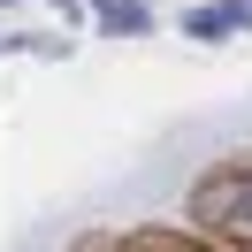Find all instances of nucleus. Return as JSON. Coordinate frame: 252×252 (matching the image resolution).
I'll list each match as a JSON object with an SVG mask.
<instances>
[{
    "label": "nucleus",
    "instance_id": "f257e3e1",
    "mask_svg": "<svg viewBox=\"0 0 252 252\" xmlns=\"http://www.w3.org/2000/svg\"><path fill=\"white\" fill-rule=\"evenodd\" d=\"M191 229L229 245V252H252V153L221 160L191 184Z\"/></svg>",
    "mask_w": 252,
    "mask_h": 252
},
{
    "label": "nucleus",
    "instance_id": "f03ea898",
    "mask_svg": "<svg viewBox=\"0 0 252 252\" xmlns=\"http://www.w3.org/2000/svg\"><path fill=\"white\" fill-rule=\"evenodd\" d=\"M115 252H229V245H214V237H199V229H176V221H145V229L115 237Z\"/></svg>",
    "mask_w": 252,
    "mask_h": 252
},
{
    "label": "nucleus",
    "instance_id": "423d86ee",
    "mask_svg": "<svg viewBox=\"0 0 252 252\" xmlns=\"http://www.w3.org/2000/svg\"><path fill=\"white\" fill-rule=\"evenodd\" d=\"M229 16H237V31H252V0H229Z\"/></svg>",
    "mask_w": 252,
    "mask_h": 252
},
{
    "label": "nucleus",
    "instance_id": "0eeeda50",
    "mask_svg": "<svg viewBox=\"0 0 252 252\" xmlns=\"http://www.w3.org/2000/svg\"><path fill=\"white\" fill-rule=\"evenodd\" d=\"M0 8H8V0H0Z\"/></svg>",
    "mask_w": 252,
    "mask_h": 252
},
{
    "label": "nucleus",
    "instance_id": "20e7f679",
    "mask_svg": "<svg viewBox=\"0 0 252 252\" xmlns=\"http://www.w3.org/2000/svg\"><path fill=\"white\" fill-rule=\"evenodd\" d=\"M99 23L123 31V38H138V31H145V0H99Z\"/></svg>",
    "mask_w": 252,
    "mask_h": 252
},
{
    "label": "nucleus",
    "instance_id": "7ed1b4c3",
    "mask_svg": "<svg viewBox=\"0 0 252 252\" xmlns=\"http://www.w3.org/2000/svg\"><path fill=\"white\" fill-rule=\"evenodd\" d=\"M237 16H229V0H214V8H191L184 16V38H229Z\"/></svg>",
    "mask_w": 252,
    "mask_h": 252
},
{
    "label": "nucleus",
    "instance_id": "39448f33",
    "mask_svg": "<svg viewBox=\"0 0 252 252\" xmlns=\"http://www.w3.org/2000/svg\"><path fill=\"white\" fill-rule=\"evenodd\" d=\"M77 252H115V237H107V229H92V237H77Z\"/></svg>",
    "mask_w": 252,
    "mask_h": 252
}]
</instances>
